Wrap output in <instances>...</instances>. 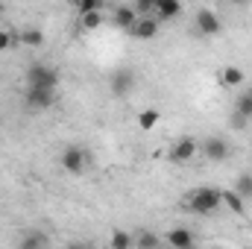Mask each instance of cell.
<instances>
[{
    "label": "cell",
    "mask_w": 252,
    "mask_h": 249,
    "mask_svg": "<svg viewBox=\"0 0 252 249\" xmlns=\"http://www.w3.org/2000/svg\"><path fill=\"white\" fill-rule=\"evenodd\" d=\"M182 205L188 208L190 214L211 217L223 202H220V190H217V187H193L188 196H185V202H182Z\"/></svg>",
    "instance_id": "obj_1"
},
{
    "label": "cell",
    "mask_w": 252,
    "mask_h": 249,
    "mask_svg": "<svg viewBox=\"0 0 252 249\" xmlns=\"http://www.w3.org/2000/svg\"><path fill=\"white\" fill-rule=\"evenodd\" d=\"M59 164H62L64 173L82 176V173L91 167V153H88L85 147H79V144H67L62 150V156H59Z\"/></svg>",
    "instance_id": "obj_2"
},
{
    "label": "cell",
    "mask_w": 252,
    "mask_h": 249,
    "mask_svg": "<svg viewBox=\"0 0 252 249\" xmlns=\"http://www.w3.org/2000/svg\"><path fill=\"white\" fill-rule=\"evenodd\" d=\"M59 70L53 64H44V62H32L27 67V88H50L56 91L59 88Z\"/></svg>",
    "instance_id": "obj_3"
},
{
    "label": "cell",
    "mask_w": 252,
    "mask_h": 249,
    "mask_svg": "<svg viewBox=\"0 0 252 249\" xmlns=\"http://www.w3.org/2000/svg\"><path fill=\"white\" fill-rule=\"evenodd\" d=\"M196 153H199L196 138L182 135V138H176V141H173V147H170V161H173V164H188V161L196 158Z\"/></svg>",
    "instance_id": "obj_4"
},
{
    "label": "cell",
    "mask_w": 252,
    "mask_h": 249,
    "mask_svg": "<svg viewBox=\"0 0 252 249\" xmlns=\"http://www.w3.org/2000/svg\"><path fill=\"white\" fill-rule=\"evenodd\" d=\"M199 153H202L208 161L220 164V161H226V158L232 156V147H229V141H223V138L211 135V138H205V141L199 144Z\"/></svg>",
    "instance_id": "obj_5"
},
{
    "label": "cell",
    "mask_w": 252,
    "mask_h": 249,
    "mask_svg": "<svg viewBox=\"0 0 252 249\" xmlns=\"http://www.w3.org/2000/svg\"><path fill=\"white\" fill-rule=\"evenodd\" d=\"M132 88H135V70H132V67H118V70H112V76H109V91H112L115 97H126Z\"/></svg>",
    "instance_id": "obj_6"
},
{
    "label": "cell",
    "mask_w": 252,
    "mask_h": 249,
    "mask_svg": "<svg viewBox=\"0 0 252 249\" xmlns=\"http://www.w3.org/2000/svg\"><path fill=\"white\" fill-rule=\"evenodd\" d=\"M193 24H196V32H199V35H205V38L220 35V30H223L220 15H217L214 9H199V12H196V18H193Z\"/></svg>",
    "instance_id": "obj_7"
},
{
    "label": "cell",
    "mask_w": 252,
    "mask_h": 249,
    "mask_svg": "<svg viewBox=\"0 0 252 249\" xmlns=\"http://www.w3.org/2000/svg\"><path fill=\"white\" fill-rule=\"evenodd\" d=\"M24 103L32 112H44V109H50L56 103V91H50V88H27L24 91Z\"/></svg>",
    "instance_id": "obj_8"
},
{
    "label": "cell",
    "mask_w": 252,
    "mask_h": 249,
    "mask_svg": "<svg viewBox=\"0 0 252 249\" xmlns=\"http://www.w3.org/2000/svg\"><path fill=\"white\" fill-rule=\"evenodd\" d=\"M158 30H161V24H158L156 18H138L129 32H132L135 38H141V41H153V38L158 35Z\"/></svg>",
    "instance_id": "obj_9"
},
{
    "label": "cell",
    "mask_w": 252,
    "mask_h": 249,
    "mask_svg": "<svg viewBox=\"0 0 252 249\" xmlns=\"http://www.w3.org/2000/svg\"><path fill=\"white\" fill-rule=\"evenodd\" d=\"M47 244H50V238L38 229H27L18 238V249H47Z\"/></svg>",
    "instance_id": "obj_10"
},
{
    "label": "cell",
    "mask_w": 252,
    "mask_h": 249,
    "mask_svg": "<svg viewBox=\"0 0 252 249\" xmlns=\"http://www.w3.org/2000/svg\"><path fill=\"white\" fill-rule=\"evenodd\" d=\"M179 12H182V3H179V0H156V12H153V18L161 24V21H173V18H179Z\"/></svg>",
    "instance_id": "obj_11"
},
{
    "label": "cell",
    "mask_w": 252,
    "mask_h": 249,
    "mask_svg": "<svg viewBox=\"0 0 252 249\" xmlns=\"http://www.w3.org/2000/svg\"><path fill=\"white\" fill-rule=\"evenodd\" d=\"M167 244H170V249H190L193 247V232L185 226H173L167 232Z\"/></svg>",
    "instance_id": "obj_12"
},
{
    "label": "cell",
    "mask_w": 252,
    "mask_h": 249,
    "mask_svg": "<svg viewBox=\"0 0 252 249\" xmlns=\"http://www.w3.org/2000/svg\"><path fill=\"white\" fill-rule=\"evenodd\" d=\"M135 21H138V15H135L132 6H115V12H112V24H115V27H121V30H132Z\"/></svg>",
    "instance_id": "obj_13"
},
{
    "label": "cell",
    "mask_w": 252,
    "mask_h": 249,
    "mask_svg": "<svg viewBox=\"0 0 252 249\" xmlns=\"http://www.w3.org/2000/svg\"><path fill=\"white\" fill-rule=\"evenodd\" d=\"M220 202L232 211V214H238V217H244V211H247V202L232 190V187H226V190H220Z\"/></svg>",
    "instance_id": "obj_14"
},
{
    "label": "cell",
    "mask_w": 252,
    "mask_h": 249,
    "mask_svg": "<svg viewBox=\"0 0 252 249\" xmlns=\"http://www.w3.org/2000/svg\"><path fill=\"white\" fill-rule=\"evenodd\" d=\"M220 82H223L226 88H241V85H244V70H241L238 64H226V67L220 70Z\"/></svg>",
    "instance_id": "obj_15"
},
{
    "label": "cell",
    "mask_w": 252,
    "mask_h": 249,
    "mask_svg": "<svg viewBox=\"0 0 252 249\" xmlns=\"http://www.w3.org/2000/svg\"><path fill=\"white\" fill-rule=\"evenodd\" d=\"M232 190H235L244 202H247V199H252V170H244V173L235 179V187H232Z\"/></svg>",
    "instance_id": "obj_16"
},
{
    "label": "cell",
    "mask_w": 252,
    "mask_h": 249,
    "mask_svg": "<svg viewBox=\"0 0 252 249\" xmlns=\"http://www.w3.org/2000/svg\"><path fill=\"white\" fill-rule=\"evenodd\" d=\"M18 44H24V47H41L44 44V32L35 30V27H30V30L18 32Z\"/></svg>",
    "instance_id": "obj_17"
},
{
    "label": "cell",
    "mask_w": 252,
    "mask_h": 249,
    "mask_svg": "<svg viewBox=\"0 0 252 249\" xmlns=\"http://www.w3.org/2000/svg\"><path fill=\"white\" fill-rule=\"evenodd\" d=\"M135 247V235H129L124 229H115L109 238V249H132Z\"/></svg>",
    "instance_id": "obj_18"
},
{
    "label": "cell",
    "mask_w": 252,
    "mask_h": 249,
    "mask_svg": "<svg viewBox=\"0 0 252 249\" xmlns=\"http://www.w3.org/2000/svg\"><path fill=\"white\" fill-rule=\"evenodd\" d=\"M106 24V15L103 12H91V15H82L79 18V30H85V32H94V30H100Z\"/></svg>",
    "instance_id": "obj_19"
},
{
    "label": "cell",
    "mask_w": 252,
    "mask_h": 249,
    "mask_svg": "<svg viewBox=\"0 0 252 249\" xmlns=\"http://www.w3.org/2000/svg\"><path fill=\"white\" fill-rule=\"evenodd\" d=\"M135 247L138 249H158L161 241H158L156 232H138V235H135Z\"/></svg>",
    "instance_id": "obj_20"
},
{
    "label": "cell",
    "mask_w": 252,
    "mask_h": 249,
    "mask_svg": "<svg viewBox=\"0 0 252 249\" xmlns=\"http://www.w3.org/2000/svg\"><path fill=\"white\" fill-rule=\"evenodd\" d=\"M235 115H241L247 124L252 121V100H250V94L244 91V94H238V100H235Z\"/></svg>",
    "instance_id": "obj_21"
},
{
    "label": "cell",
    "mask_w": 252,
    "mask_h": 249,
    "mask_svg": "<svg viewBox=\"0 0 252 249\" xmlns=\"http://www.w3.org/2000/svg\"><path fill=\"white\" fill-rule=\"evenodd\" d=\"M158 121H161V115H158L156 109H144V112L138 115V126H141V129H153V126H158Z\"/></svg>",
    "instance_id": "obj_22"
},
{
    "label": "cell",
    "mask_w": 252,
    "mask_h": 249,
    "mask_svg": "<svg viewBox=\"0 0 252 249\" xmlns=\"http://www.w3.org/2000/svg\"><path fill=\"white\" fill-rule=\"evenodd\" d=\"M91 12H103V3L100 0H82V3H76V18L91 15Z\"/></svg>",
    "instance_id": "obj_23"
},
{
    "label": "cell",
    "mask_w": 252,
    "mask_h": 249,
    "mask_svg": "<svg viewBox=\"0 0 252 249\" xmlns=\"http://www.w3.org/2000/svg\"><path fill=\"white\" fill-rule=\"evenodd\" d=\"M15 44H18V35H15L12 30H0V53H3V50H12Z\"/></svg>",
    "instance_id": "obj_24"
},
{
    "label": "cell",
    "mask_w": 252,
    "mask_h": 249,
    "mask_svg": "<svg viewBox=\"0 0 252 249\" xmlns=\"http://www.w3.org/2000/svg\"><path fill=\"white\" fill-rule=\"evenodd\" d=\"M67 249H91V247H88V244H70Z\"/></svg>",
    "instance_id": "obj_25"
},
{
    "label": "cell",
    "mask_w": 252,
    "mask_h": 249,
    "mask_svg": "<svg viewBox=\"0 0 252 249\" xmlns=\"http://www.w3.org/2000/svg\"><path fill=\"white\" fill-rule=\"evenodd\" d=\"M3 12H6V9H3V3H0V18H3Z\"/></svg>",
    "instance_id": "obj_26"
},
{
    "label": "cell",
    "mask_w": 252,
    "mask_h": 249,
    "mask_svg": "<svg viewBox=\"0 0 252 249\" xmlns=\"http://www.w3.org/2000/svg\"><path fill=\"white\" fill-rule=\"evenodd\" d=\"M247 94H250V100H252V88H247Z\"/></svg>",
    "instance_id": "obj_27"
},
{
    "label": "cell",
    "mask_w": 252,
    "mask_h": 249,
    "mask_svg": "<svg viewBox=\"0 0 252 249\" xmlns=\"http://www.w3.org/2000/svg\"><path fill=\"white\" fill-rule=\"evenodd\" d=\"M190 249H196V247H190Z\"/></svg>",
    "instance_id": "obj_28"
}]
</instances>
